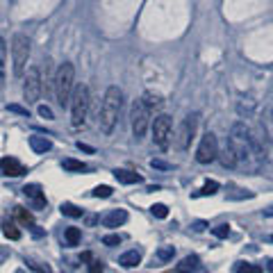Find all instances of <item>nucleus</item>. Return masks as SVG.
<instances>
[{
    "mask_svg": "<svg viewBox=\"0 0 273 273\" xmlns=\"http://www.w3.org/2000/svg\"><path fill=\"white\" fill-rule=\"evenodd\" d=\"M230 146L234 150V160H237V168H244L248 173H257L262 168V164L267 162V148L260 137H255L253 130L246 126V123H232L230 127Z\"/></svg>",
    "mask_w": 273,
    "mask_h": 273,
    "instance_id": "f257e3e1",
    "label": "nucleus"
},
{
    "mask_svg": "<svg viewBox=\"0 0 273 273\" xmlns=\"http://www.w3.org/2000/svg\"><path fill=\"white\" fill-rule=\"evenodd\" d=\"M121 109H123V91H121L116 84L107 87L105 96H103V103H100L98 109V127L103 134H112L116 123H119Z\"/></svg>",
    "mask_w": 273,
    "mask_h": 273,
    "instance_id": "f03ea898",
    "label": "nucleus"
},
{
    "mask_svg": "<svg viewBox=\"0 0 273 273\" xmlns=\"http://www.w3.org/2000/svg\"><path fill=\"white\" fill-rule=\"evenodd\" d=\"M73 91H75V68L71 62H64V64H60L57 73H55V98H57V105L60 107L71 105Z\"/></svg>",
    "mask_w": 273,
    "mask_h": 273,
    "instance_id": "7ed1b4c3",
    "label": "nucleus"
},
{
    "mask_svg": "<svg viewBox=\"0 0 273 273\" xmlns=\"http://www.w3.org/2000/svg\"><path fill=\"white\" fill-rule=\"evenodd\" d=\"M89 103H91L89 87L87 84H78L73 96H71V123H73V127H82L87 123Z\"/></svg>",
    "mask_w": 273,
    "mask_h": 273,
    "instance_id": "20e7f679",
    "label": "nucleus"
},
{
    "mask_svg": "<svg viewBox=\"0 0 273 273\" xmlns=\"http://www.w3.org/2000/svg\"><path fill=\"white\" fill-rule=\"evenodd\" d=\"M27 60H30V39L23 32H16L12 39V64L14 78H23L27 71Z\"/></svg>",
    "mask_w": 273,
    "mask_h": 273,
    "instance_id": "39448f33",
    "label": "nucleus"
},
{
    "mask_svg": "<svg viewBox=\"0 0 273 273\" xmlns=\"http://www.w3.org/2000/svg\"><path fill=\"white\" fill-rule=\"evenodd\" d=\"M196 127H198V114L196 112L187 114L173 134V141H175V148L178 150H187V148L191 146L193 137H196Z\"/></svg>",
    "mask_w": 273,
    "mask_h": 273,
    "instance_id": "423d86ee",
    "label": "nucleus"
},
{
    "mask_svg": "<svg viewBox=\"0 0 273 273\" xmlns=\"http://www.w3.org/2000/svg\"><path fill=\"white\" fill-rule=\"evenodd\" d=\"M153 141L160 150H168L171 141H173V123L168 114H160L153 121Z\"/></svg>",
    "mask_w": 273,
    "mask_h": 273,
    "instance_id": "0eeeda50",
    "label": "nucleus"
},
{
    "mask_svg": "<svg viewBox=\"0 0 273 273\" xmlns=\"http://www.w3.org/2000/svg\"><path fill=\"white\" fill-rule=\"evenodd\" d=\"M130 119H132V134H134V139L141 141L144 137H146L148 127H150V112H148V107L144 105V100H134V103H132Z\"/></svg>",
    "mask_w": 273,
    "mask_h": 273,
    "instance_id": "6e6552de",
    "label": "nucleus"
},
{
    "mask_svg": "<svg viewBox=\"0 0 273 273\" xmlns=\"http://www.w3.org/2000/svg\"><path fill=\"white\" fill-rule=\"evenodd\" d=\"M41 98V71L30 66L23 75V100L27 105H37Z\"/></svg>",
    "mask_w": 273,
    "mask_h": 273,
    "instance_id": "1a4fd4ad",
    "label": "nucleus"
},
{
    "mask_svg": "<svg viewBox=\"0 0 273 273\" xmlns=\"http://www.w3.org/2000/svg\"><path fill=\"white\" fill-rule=\"evenodd\" d=\"M219 157V139L214 132H207L203 134L198 148H196V162L198 164H210Z\"/></svg>",
    "mask_w": 273,
    "mask_h": 273,
    "instance_id": "9d476101",
    "label": "nucleus"
},
{
    "mask_svg": "<svg viewBox=\"0 0 273 273\" xmlns=\"http://www.w3.org/2000/svg\"><path fill=\"white\" fill-rule=\"evenodd\" d=\"M23 193H25V198L30 200L32 210H43V207H46V193L41 191L39 185H25L23 187Z\"/></svg>",
    "mask_w": 273,
    "mask_h": 273,
    "instance_id": "9b49d317",
    "label": "nucleus"
},
{
    "mask_svg": "<svg viewBox=\"0 0 273 273\" xmlns=\"http://www.w3.org/2000/svg\"><path fill=\"white\" fill-rule=\"evenodd\" d=\"M0 171H2L5 175L19 178V175L25 173V167H23V164H19L14 157H2V160H0Z\"/></svg>",
    "mask_w": 273,
    "mask_h": 273,
    "instance_id": "f8f14e48",
    "label": "nucleus"
},
{
    "mask_svg": "<svg viewBox=\"0 0 273 273\" xmlns=\"http://www.w3.org/2000/svg\"><path fill=\"white\" fill-rule=\"evenodd\" d=\"M126 221H127V212L119 207V210H112L109 214L103 216V226L105 228H119V226H123Z\"/></svg>",
    "mask_w": 273,
    "mask_h": 273,
    "instance_id": "ddd939ff",
    "label": "nucleus"
},
{
    "mask_svg": "<svg viewBox=\"0 0 273 273\" xmlns=\"http://www.w3.org/2000/svg\"><path fill=\"white\" fill-rule=\"evenodd\" d=\"M216 160H221V164L226 168H237V160H234V150L230 146V141H226V146L219 150V157Z\"/></svg>",
    "mask_w": 273,
    "mask_h": 273,
    "instance_id": "4468645a",
    "label": "nucleus"
},
{
    "mask_svg": "<svg viewBox=\"0 0 273 273\" xmlns=\"http://www.w3.org/2000/svg\"><path fill=\"white\" fill-rule=\"evenodd\" d=\"M119 264L123 269H132V267H139L141 264V251H127L119 257Z\"/></svg>",
    "mask_w": 273,
    "mask_h": 273,
    "instance_id": "2eb2a0df",
    "label": "nucleus"
},
{
    "mask_svg": "<svg viewBox=\"0 0 273 273\" xmlns=\"http://www.w3.org/2000/svg\"><path fill=\"white\" fill-rule=\"evenodd\" d=\"M114 178L119 182H123V185H137V182H141V175L134 173V171H127V168H116Z\"/></svg>",
    "mask_w": 273,
    "mask_h": 273,
    "instance_id": "dca6fc26",
    "label": "nucleus"
},
{
    "mask_svg": "<svg viewBox=\"0 0 273 273\" xmlns=\"http://www.w3.org/2000/svg\"><path fill=\"white\" fill-rule=\"evenodd\" d=\"M198 264H200V260L196 257V255H187L185 260L178 264L175 273H193V271H198Z\"/></svg>",
    "mask_w": 273,
    "mask_h": 273,
    "instance_id": "f3484780",
    "label": "nucleus"
},
{
    "mask_svg": "<svg viewBox=\"0 0 273 273\" xmlns=\"http://www.w3.org/2000/svg\"><path fill=\"white\" fill-rule=\"evenodd\" d=\"M30 148H32L34 153H48V150L53 148V144H50V139H46V137L34 134V137H30Z\"/></svg>",
    "mask_w": 273,
    "mask_h": 273,
    "instance_id": "a211bd4d",
    "label": "nucleus"
},
{
    "mask_svg": "<svg viewBox=\"0 0 273 273\" xmlns=\"http://www.w3.org/2000/svg\"><path fill=\"white\" fill-rule=\"evenodd\" d=\"M144 105L148 107V112H150V109H160L162 105H164V100H162V96H157V93H144Z\"/></svg>",
    "mask_w": 273,
    "mask_h": 273,
    "instance_id": "6ab92c4d",
    "label": "nucleus"
},
{
    "mask_svg": "<svg viewBox=\"0 0 273 273\" xmlns=\"http://www.w3.org/2000/svg\"><path fill=\"white\" fill-rule=\"evenodd\" d=\"M80 237H82L80 228L71 226V228H66V230H64V239H66L68 246H78V244H80Z\"/></svg>",
    "mask_w": 273,
    "mask_h": 273,
    "instance_id": "aec40b11",
    "label": "nucleus"
},
{
    "mask_svg": "<svg viewBox=\"0 0 273 273\" xmlns=\"http://www.w3.org/2000/svg\"><path fill=\"white\" fill-rule=\"evenodd\" d=\"M5 68H7V46L5 39L0 37V89L5 84Z\"/></svg>",
    "mask_w": 273,
    "mask_h": 273,
    "instance_id": "412c9836",
    "label": "nucleus"
},
{
    "mask_svg": "<svg viewBox=\"0 0 273 273\" xmlns=\"http://www.w3.org/2000/svg\"><path fill=\"white\" fill-rule=\"evenodd\" d=\"M62 167H64V171H75V173H82V171H89V167L84 164V162H78V160H64L62 162Z\"/></svg>",
    "mask_w": 273,
    "mask_h": 273,
    "instance_id": "4be33fe9",
    "label": "nucleus"
},
{
    "mask_svg": "<svg viewBox=\"0 0 273 273\" xmlns=\"http://www.w3.org/2000/svg\"><path fill=\"white\" fill-rule=\"evenodd\" d=\"M60 210H62V214H66V216H71V219H80L82 214H84L80 207L73 205V203H62Z\"/></svg>",
    "mask_w": 273,
    "mask_h": 273,
    "instance_id": "5701e85b",
    "label": "nucleus"
},
{
    "mask_svg": "<svg viewBox=\"0 0 273 273\" xmlns=\"http://www.w3.org/2000/svg\"><path fill=\"white\" fill-rule=\"evenodd\" d=\"M173 255H175V248L173 246L157 248V260H160V262H171V260H173Z\"/></svg>",
    "mask_w": 273,
    "mask_h": 273,
    "instance_id": "b1692460",
    "label": "nucleus"
},
{
    "mask_svg": "<svg viewBox=\"0 0 273 273\" xmlns=\"http://www.w3.org/2000/svg\"><path fill=\"white\" fill-rule=\"evenodd\" d=\"M264 134H267V141L273 148V107L269 109V116H267V121H264Z\"/></svg>",
    "mask_w": 273,
    "mask_h": 273,
    "instance_id": "393cba45",
    "label": "nucleus"
},
{
    "mask_svg": "<svg viewBox=\"0 0 273 273\" xmlns=\"http://www.w3.org/2000/svg\"><path fill=\"white\" fill-rule=\"evenodd\" d=\"M2 232H5V237L7 239H21V232H19V228L14 226V223H9V221H7L5 226H2Z\"/></svg>",
    "mask_w": 273,
    "mask_h": 273,
    "instance_id": "a878e982",
    "label": "nucleus"
},
{
    "mask_svg": "<svg viewBox=\"0 0 273 273\" xmlns=\"http://www.w3.org/2000/svg\"><path fill=\"white\" fill-rule=\"evenodd\" d=\"M216 191H219V182H216V180H207L198 193H200V196H214Z\"/></svg>",
    "mask_w": 273,
    "mask_h": 273,
    "instance_id": "bb28decb",
    "label": "nucleus"
},
{
    "mask_svg": "<svg viewBox=\"0 0 273 273\" xmlns=\"http://www.w3.org/2000/svg\"><path fill=\"white\" fill-rule=\"evenodd\" d=\"M150 212H153V216H157V219H167V216H168V207L162 205V203H155V205L150 207Z\"/></svg>",
    "mask_w": 273,
    "mask_h": 273,
    "instance_id": "cd10ccee",
    "label": "nucleus"
},
{
    "mask_svg": "<svg viewBox=\"0 0 273 273\" xmlns=\"http://www.w3.org/2000/svg\"><path fill=\"white\" fill-rule=\"evenodd\" d=\"M91 193L96 196V198H109V196H112V187L100 185V187H96V189H93Z\"/></svg>",
    "mask_w": 273,
    "mask_h": 273,
    "instance_id": "c85d7f7f",
    "label": "nucleus"
},
{
    "mask_svg": "<svg viewBox=\"0 0 273 273\" xmlns=\"http://www.w3.org/2000/svg\"><path fill=\"white\" fill-rule=\"evenodd\" d=\"M212 232H214V237H219V239H226L228 234H230V226H228V223H221V226L214 228Z\"/></svg>",
    "mask_w": 273,
    "mask_h": 273,
    "instance_id": "c756f323",
    "label": "nucleus"
},
{
    "mask_svg": "<svg viewBox=\"0 0 273 273\" xmlns=\"http://www.w3.org/2000/svg\"><path fill=\"white\" fill-rule=\"evenodd\" d=\"M16 214H19L21 223H25V226H34V223H32V214H30V212H25L23 207H16Z\"/></svg>",
    "mask_w": 273,
    "mask_h": 273,
    "instance_id": "7c9ffc66",
    "label": "nucleus"
},
{
    "mask_svg": "<svg viewBox=\"0 0 273 273\" xmlns=\"http://www.w3.org/2000/svg\"><path fill=\"white\" fill-rule=\"evenodd\" d=\"M27 267L34 269V271H39V273H53V269L48 267V264H39V262H32V260H27Z\"/></svg>",
    "mask_w": 273,
    "mask_h": 273,
    "instance_id": "2f4dec72",
    "label": "nucleus"
},
{
    "mask_svg": "<svg viewBox=\"0 0 273 273\" xmlns=\"http://www.w3.org/2000/svg\"><path fill=\"white\" fill-rule=\"evenodd\" d=\"M105 271V264L100 260H91L89 262V273H103Z\"/></svg>",
    "mask_w": 273,
    "mask_h": 273,
    "instance_id": "473e14b6",
    "label": "nucleus"
},
{
    "mask_svg": "<svg viewBox=\"0 0 273 273\" xmlns=\"http://www.w3.org/2000/svg\"><path fill=\"white\" fill-rule=\"evenodd\" d=\"M103 244H105V246H119L121 237L119 234H107V237H103Z\"/></svg>",
    "mask_w": 273,
    "mask_h": 273,
    "instance_id": "72a5a7b5",
    "label": "nucleus"
},
{
    "mask_svg": "<svg viewBox=\"0 0 273 273\" xmlns=\"http://www.w3.org/2000/svg\"><path fill=\"white\" fill-rule=\"evenodd\" d=\"M39 116H43L46 121H53L55 119V114H53V109L48 105H39Z\"/></svg>",
    "mask_w": 273,
    "mask_h": 273,
    "instance_id": "f704fd0d",
    "label": "nucleus"
},
{
    "mask_svg": "<svg viewBox=\"0 0 273 273\" xmlns=\"http://www.w3.org/2000/svg\"><path fill=\"white\" fill-rule=\"evenodd\" d=\"M150 167H153V168H162V171H168V168H173L171 164H167V162H162V160H150Z\"/></svg>",
    "mask_w": 273,
    "mask_h": 273,
    "instance_id": "c9c22d12",
    "label": "nucleus"
},
{
    "mask_svg": "<svg viewBox=\"0 0 273 273\" xmlns=\"http://www.w3.org/2000/svg\"><path fill=\"white\" fill-rule=\"evenodd\" d=\"M237 273H251V264L248 262H241L239 267H237Z\"/></svg>",
    "mask_w": 273,
    "mask_h": 273,
    "instance_id": "e433bc0d",
    "label": "nucleus"
},
{
    "mask_svg": "<svg viewBox=\"0 0 273 273\" xmlns=\"http://www.w3.org/2000/svg\"><path fill=\"white\" fill-rule=\"evenodd\" d=\"M9 109H12V112H16V114H23V116H27V109H23V107H19V105H9Z\"/></svg>",
    "mask_w": 273,
    "mask_h": 273,
    "instance_id": "4c0bfd02",
    "label": "nucleus"
},
{
    "mask_svg": "<svg viewBox=\"0 0 273 273\" xmlns=\"http://www.w3.org/2000/svg\"><path fill=\"white\" fill-rule=\"evenodd\" d=\"M84 221H87V226H93V223L98 221V216H96V214H87V216H84Z\"/></svg>",
    "mask_w": 273,
    "mask_h": 273,
    "instance_id": "58836bf2",
    "label": "nucleus"
},
{
    "mask_svg": "<svg viewBox=\"0 0 273 273\" xmlns=\"http://www.w3.org/2000/svg\"><path fill=\"white\" fill-rule=\"evenodd\" d=\"M7 257H9V251L7 248H0V264H5Z\"/></svg>",
    "mask_w": 273,
    "mask_h": 273,
    "instance_id": "ea45409f",
    "label": "nucleus"
},
{
    "mask_svg": "<svg viewBox=\"0 0 273 273\" xmlns=\"http://www.w3.org/2000/svg\"><path fill=\"white\" fill-rule=\"evenodd\" d=\"M205 228H207L205 221H196V223H193V230H198V232L200 230H205Z\"/></svg>",
    "mask_w": 273,
    "mask_h": 273,
    "instance_id": "a19ab883",
    "label": "nucleus"
},
{
    "mask_svg": "<svg viewBox=\"0 0 273 273\" xmlns=\"http://www.w3.org/2000/svg\"><path fill=\"white\" fill-rule=\"evenodd\" d=\"M78 148H80V150H84V153H93V148L87 146V144H82V141H78Z\"/></svg>",
    "mask_w": 273,
    "mask_h": 273,
    "instance_id": "79ce46f5",
    "label": "nucleus"
},
{
    "mask_svg": "<svg viewBox=\"0 0 273 273\" xmlns=\"http://www.w3.org/2000/svg\"><path fill=\"white\" fill-rule=\"evenodd\" d=\"M30 228H32V234H34V237H43V230H41L39 226H30Z\"/></svg>",
    "mask_w": 273,
    "mask_h": 273,
    "instance_id": "37998d69",
    "label": "nucleus"
},
{
    "mask_svg": "<svg viewBox=\"0 0 273 273\" xmlns=\"http://www.w3.org/2000/svg\"><path fill=\"white\" fill-rule=\"evenodd\" d=\"M251 273H264V271H262V267H257V264H251Z\"/></svg>",
    "mask_w": 273,
    "mask_h": 273,
    "instance_id": "c03bdc74",
    "label": "nucleus"
},
{
    "mask_svg": "<svg viewBox=\"0 0 273 273\" xmlns=\"http://www.w3.org/2000/svg\"><path fill=\"white\" fill-rule=\"evenodd\" d=\"M264 216H273V205H271V207H267V210H264Z\"/></svg>",
    "mask_w": 273,
    "mask_h": 273,
    "instance_id": "a18cd8bd",
    "label": "nucleus"
},
{
    "mask_svg": "<svg viewBox=\"0 0 273 273\" xmlns=\"http://www.w3.org/2000/svg\"><path fill=\"white\" fill-rule=\"evenodd\" d=\"M269 271H271V273H273V260H271V262H269Z\"/></svg>",
    "mask_w": 273,
    "mask_h": 273,
    "instance_id": "49530a36",
    "label": "nucleus"
},
{
    "mask_svg": "<svg viewBox=\"0 0 273 273\" xmlns=\"http://www.w3.org/2000/svg\"><path fill=\"white\" fill-rule=\"evenodd\" d=\"M271 241H273V234H271Z\"/></svg>",
    "mask_w": 273,
    "mask_h": 273,
    "instance_id": "de8ad7c7",
    "label": "nucleus"
}]
</instances>
